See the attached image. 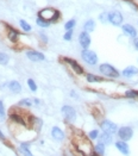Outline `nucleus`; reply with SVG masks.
Listing matches in <instances>:
<instances>
[{"mask_svg":"<svg viewBox=\"0 0 138 156\" xmlns=\"http://www.w3.org/2000/svg\"><path fill=\"white\" fill-rule=\"evenodd\" d=\"M89 141H91L89 138L87 139V138L84 137V136H81V137H75L74 143H75L78 150H80L82 155H88V156H89L91 152H92V150L94 149V148L92 147V144H91Z\"/></svg>","mask_w":138,"mask_h":156,"instance_id":"1","label":"nucleus"},{"mask_svg":"<svg viewBox=\"0 0 138 156\" xmlns=\"http://www.w3.org/2000/svg\"><path fill=\"white\" fill-rule=\"evenodd\" d=\"M38 17H41L42 19L49 22V23H54V22H57L58 18H60V12L55 9H51V7H45L43 10L39 11L38 13Z\"/></svg>","mask_w":138,"mask_h":156,"instance_id":"2","label":"nucleus"},{"mask_svg":"<svg viewBox=\"0 0 138 156\" xmlns=\"http://www.w3.org/2000/svg\"><path fill=\"white\" fill-rule=\"evenodd\" d=\"M81 57L82 60L87 63V64H91V66H94L98 63V56L94 51L89 50V49H84L82 52H81Z\"/></svg>","mask_w":138,"mask_h":156,"instance_id":"3","label":"nucleus"},{"mask_svg":"<svg viewBox=\"0 0 138 156\" xmlns=\"http://www.w3.org/2000/svg\"><path fill=\"white\" fill-rule=\"evenodd\" d=\"M61 111H62V114H63V117H64V119L67 122H69V123L75 122V119H76V111H75V109L73 106L64 105Z\"/></svg>","mask_w":138,"mask_h":156,"instance_id":"4","label":"nucleus"},{"mask_svg":"<svg viewBox=\"0 0 138 156\" xmlns=\"http://www.w3.org/2000/svg\"><path fill=\"white\" fill-rule=\"evenodd\" d=\"M99 70L101 71V74H104V75H106V76H108V77H118V76H119V71H118L113 66H111V64H108V63H102V64H100Z\"/></svg>","mask_w":138,"mask_h":156,"instance_id":"5","label":"nucleus"},{"mask_svg":"<svg viewBox=\"0 0 138 156\" xmlns=\"http://www.w3.org/2000/svg\"><path fill=\"white\" fill-rule=\"evenodd\" d=\"M118 137L120 138V141L127 142L133 137V130L131 126H121L118 129Z\"/></svg>","mask_w":138,"mask_h":156,"instance_id":"6","label":"nucleus"},{"mask_svg":"<svg viewBox=\"0 0 138 156\" xmlns=\"http://www.w3.org/2000/svg\"><path fill=\"white\" fill-rule=\"evenodd\" d=\"M100 128H101V130H102L104 132H107V133H111V135L118 132V129H119L115 123H113V122H111V120H108V119L102 120V122L100 123Z\"/></svg>","mask_w":138,"mask_h":156,"instance_id":"7","label":"nucleus"},{"mask_svg":"<svg viewBox=\"0 0 138 156\" xmlns=\"http://www.w3.org/2000/svg\"><path fill=\"white\" fill-rule=\"evenodd\" d=\"M108 22L112 25H114V26L121 25V23H123V16H121V13L118 12V11H113V12L108 13Z\"/></svg>","mask_w":138,"mask_h":156,"instance_id":"8","label":"nucleus"},{"mask_svg":"<svg viewBox=\"0 0 138 156\" xmlns=\"http://www.w3.org/2000/svg\"><path fill=\"white\" fill-rule=\"evenodd\" d=\"M63 61L65 62V63H68L69 66L72 67V69L76 73V74H79V75H81V74H84V68L75 61V60H73V58H69V57H64L63 58Z\"/></svg>","mask_w":138,"mask_h":156,"instance_id":"9","label":"nucleus"},{"mask_svg":"<svg viewBox=\"0 0 138 156\" xmlns=\"http://www.w3.org/2000/svg\"><path fill=\"white\" fill-rule=\"evenodd\" d=\"M79 42H80V45H81L84 49H88L89 45H91V42H92L89 34L86 32V31L81 32L80 36H79Z\"/></svg>","mask_w":138,"mask_h":156,"instance_id":"10","label":"nucleus"},{"mask_svg":"<svg viewBox=\"0 0 138 156\" xmlns=\"http://www.w3.org/2000/svg\"><path fill=\"white\" fill-rule=\"evenodd\" d=\"M26 56L28 58H30V61L32 62H38V61H42L44 60V55L39 51H35V50H29L26 51Z\"/></svg>","mask_w":138,"mask_h":156,"instance_id":"11","label":"nucleus"},{"mask_svg":"<svg viewBox=\"0 0 138 156\" xmlns=\"http://www.w3.org/2000/svg\"><path fill=\"white\" fill-rule=\"evenodd\" d=\"M115 148H117L123 155H125V156L130 155V148H129V144H127L126 142H124V141H117V142H115Z\"/></svg>","mask_w":138,"mask_h":156,"instance_id":"12","label":"nucleus"},{"mask_svg":"<svg viewBox=\"0 0 138 156\" xmlns=\"http://www.w3.org/2000/svg\"><path fill=\"white\" fill-rule=\"evenodd\" d=\"M51 136L55 141H58V142H62L64 139V132L58 126H54L51 129Z\"/></svg>","mask_w":138,"mask_h":156,"instance_id":"13","label":"nucleus"},{"mask_svg":"<svg viewBox=\"0 0 138 156\" xmlns=\"http://www.w3.org/2000/svg\"><path fill=\"white\" fill-rule=\"evenodd\" d=\"M121 29H123V32H124L126 36L132 37V38H136V37H137V30H136L132 25H130V24H124Z\"/></svg>","mask_w":138,"mask_h":156,"instance_id":"14","label":"nucleus"},{"mask_svg":"<svg viewBox=\"0 0 138 156\" xmlns=\"http://www.w3.org/2000/svg\"><path fill=\"white\" fill-rule=\"evenodd\" d=\"M137 74H138V68L134 67V66H129V67H126V68L123 70V73H121V75L125 76V77H132V76H134V75H137Z\"/></svg>","mask_w":138,"mask_h":156,"instance_id":"15","label":"nucleus"},{"mask_svg":"<svg viewBox=\"0 0 138 156\" xmlns=\"http://www.w3.org/2000/svg\"><path fill=\"white\" fill-rule=\"evenodd\" d=\"M10 119H12L15 123H17V124H20V125H23V126H25L26 125V122H25V119H24V117L23 116H20V114H18L17 112H10Z\"/></svg>","mask_w":138,"mask_h":156,"instance_id":"16","label":"nucleus"},{"mask_svg":"<svg viewBox=\"0 0 138 156\" xmlns=\"http://www.w3.org/2000/svg\"><path fill=\"white\" fill-rule=\"evenodd\" d=\"M99 139L101 143H104L105 145H108L113 142V138H112V135L111 133H107V132H102L100 136H99Z\"/></svg>","mask_w":138,"mask_h":156,"instance_id":"17","label":"nucleus"},{"mask_svg":"<svg viewBox=\"0 0 138 156\" xmlns=\"http://www.w3.org/2000/svg\"><path fill=\"white\" fill-rule=\"evenodd\" d=\"M18 37H19V34L17 30H15L13 28H9V38L11 42L16 43L18 41Z\"/></svg>","mask_w":138,"mask_h":156,"instance_id":"18","label":"nucleus"},{"mask_svg":"<svg viewBox=\"0 0 138 156\" xmlns=\"http://www.w3.org/2000/svg\"><path fill=\"white\" fill-rule=\"evenodd\" d=\"M9 87H10V90L13 92V93H19L20 91H22V86H20V84L18 82V81H11L10 84H9Z\"/></svg>","mask_w":138,"mask_h":156,"instance_id":"19","label":"nucleus"},{"mask_svg":"<svg viewBox=\"0 0 138 156\" xmlns=\"http://www.w3.org/2000/svg\"><path fill=\"white\" fill-rule=\"evenodd\" d=\"M19 151L24 155V156H33L31 154V151L29 150V143H22L19 147Z\"/></svg>","mask_w":138,"mask_h":156,"instance_id":"20","label":"nucleus"},{"mask_svg":"<svg viewBox=\"0 0 138 156\" xmlns=\"http://www.w3.org/2000/svg\"><path fill=\"white\" fill-rule=\"evenodd\" d=\"M84 29H85L86 32H92V31H94V29H95V23H94V20H93V19L87 20V22L85 23V25H84Z\"/></svg>","mask_w":138,"mask_h":156,"instance_id":"21","label":"nucleus"},{"mask_svg":"<svg viewBox=\"0 0 138 156\" xmlns=\"http://www.w3.org/2000/svg\"><path fill=\"white\" fill-rule=\"evenodd\" d=\"M86 79H87L88 82H101V81H104L102 77H100L98 75H94V74H87Z\"/></svg>","mask_w":138,"mask_h":156,"instance_id":"22","label":"nucleus"},{"mask_svg":"<svg viewBox=\"0 0 138 156\" xmlns=\"http://www.w3.org/2000/svg\"><path fill=\"white\" fill-rule=\"evenodd\" d=\"M94 152L98 154V155H100V156H104V155H105V144L101 143V142H99V143L94 147Z\"/></svg>","mask_w":138,"mask_h":156,"instance_id":"23","label":"nucleus"},{"mask_svg":"<svg viewBox=\"0 0 138 156\" xmlns=\"http://www.w3.org/2000/svg\"><path fill=\"white\" fill-rule=\"evenodd\" d=\"M36 23H37V25H38V26H41V28H49V25H50V23H49V22H46V20L42 19L41 17H38V18L36 19Z\"/></svg>","mask_w":138,"mask_h":156,"instance_id":"24","label":"nucleus"},{"mask_svg":"<svg viewBox=\"0 0 138 156\" xmlns=\"http://www.w3.org/2000/svg\"><path fill=\"white\" fill-rule=\"evenodd\" d=\"M125 97L127 98H131V99H134L138 97V91H134V90H127L125 92Z\"/></svg>","mask_w":138,"mask_h":156,"instance_id":"25","label":"nucleus"},{"mask_svg":"<svg viewBox=\"0 0 138 156\" xmlns=\"http://www.w3.org/2000/svg\"><path fill=\"white\" fill-rule=\"evenodd\" d=\"M99 130L98 129H94V130H92V131H89V133H88V138L91 139V141H94V139H97V138H99Z\"/></svg>","mask_w":138,"mask_h":156,"instance_id":"26","label":"nucleus"},{"mask_svg":"<svg viewBox=\"0 0 138 156\" xmlns=\"http://www.w3.org/2000/svg\"><path fill=\"white\" fill-rule=\"evenodd\" d=\"M32 122H33V124H32V128L35 129V130H41V128H42V120L39 119V118H33L32 119Z\"/></svg>","mask_w":138,"mask_h":156,"instance_id":"27","label":"nucleus"},{"mask_svg":"<svg viewBox=\"0 0 138 156\" xmlns=\"http://www.w3.org/2000/svg\"><path fill=\"white\" fill-rule=\"evenodd\" d=\"M9 60H10L9 55H6V54H4V52H0V64H3V66L7 64V63H9Z\"/></svg>","mask_w":138,"mask_h":156,"instance_id":"28","label":"nucleus"},{"mask_svg":"<svg viewBox=\"0 0 138 156\" xmlns=\"http://www.w3.org/2000/svg\"><path fill=\"white\" fill-rule=\"evenodd\" d=\"M5 119V107L3 100H0V122H3Z\"/></svg>","mask_w":138,"mask_h":156,"instance_id":"29","label":"nucleus"},{"mask_svg":"<svg viewBox=\"0 0 138 156\" xmlns=\"http://www.w3.org/2000/svg\"><path fill=\"white\" fill-rule=\"evenodd\" d=\"M32 104H33V101L32 100H30V99H23V100H20L19 101V106H28V107H30V106H32Z\"/></svg>","mask_w":138,"mask_h":156,"instance_id":"30","label":"nucleus"},{"mask_svg":"<svg viewBox=\"0 0 138 156\" xmlns=\"http://www.w3.org/2000/svg\"><path fill=\"white\" fill-rule=\"evenodd\" d=\"M74 26H75V20H74V19L68 20V22L64 24V28H65V30H67V31H68V30H72Z\"/></svg>","mask_w":138,"mask_h":156,"instance_id":"31","label":"nucleus"},{"mask_svg":"<svg viewBox=\"0 0 138 156\" xmlns=\"http://www.w3.org/2000/svg\"><path fill=\"white\" fill-rule=\"evenodd\" d=\"M20 26H22V29L24 30V31H26V32H29L30 30H31V26H30V24H28L24 19H20Z\"/></svg>","mask_w":138,"mask_h":156,"instance_id":"32","label":"nucleus"},{"mask_svg":"<svg viewBox=\"0 0 138 156\" xmlns=\"http://www.w3.org/2000/svg\"><path fill=\"white\" fill-rule=\"evenodd\" d=\"M28 86L30 87V90H31L32 92H36V91H37V85H36V82H35L32 79H29V80H28Z\"/></svg>","mask_w":138,"mask_h":156,"instance_id":"33","label":"nucleus"},{"mask_svg":"<svg viewBox=\"0 0 138 156\" xmlns=\"http://www.w3.org/2000/svg\"><path fill=\"white\" fill-rule=\"evenodd\" d=\"M72 37H73V30H68V31L64 34V36H63V38H64L65 41H70Z\"/></svg>","mask_w":138,"mask_h":156,"instance_id":"34","label":"nucleus"},{"mask_svg":"<svg viewBox=\"0 0 138 156\" xmlns=\"http://www.w3.org/2000/svg\"><path fill=\"white\" fill-rule=\"evenodd\" d=\"M100 20H101L102 23H106V22L108 20V13H102V15L100 16Z\"/></svg>","mask_w":138,"mask_h":156,"instance_id":"35","label":"nucleus"},{"mask_svg":"<svg viewBox=\"0 0 138 156\" xmlns=\"http://www.w3.org/2000/svg\"><path fill=\"white\" fill-rule=\"evenodd\" d=\"M133 47H134L136 50H138V37L133 38Z\"/></svg>","mask_w":138,"mask_h":156,"instance_id":"36","label":"nucleus"},{"mask_svg":"<svg viewBox=\"0 0 138 156\" xmlns=\"http://www.w3.org/2000/svg\"><path fill=\"white\" fill-rule=\"evenodd\" d=\"M39 36H41V38L43 39V42H44V43H46V42H48V38H46V36H45L44 34H41Z\"/></svg>","mask_w":138,"mask_h":156,"instance_id":"37","label":"nucleus"},{"mask_svg":"<svg viewBox=\"0 0 138 156\" xmlns=\"http://www.w3.org/2000/svg\"><path fill=\"white\" fill-rule=\"evenodd\" d=\"M0 138H1L3 141H5V139H6V138H5V136H4V133H3L1 131H0Z\"/></svg>","mask_w":138,"mask_h":156,"instance_id":"38","label":"nucleus"},{"mask_svg":"<svg viewBox=\"0 0 138 156\" xmlns=\"http://www.w3.org/2000/svg\"><path fill=\"white\" fill-rule=\"evenodd\" d=\"M33 104H36V105H38V104H39V99H37V98H35V99H33Z\"/></svg>","mask_w":138,"mask_h":156,"instance_id":"39","label":"nucleus"},{"mask_svg":"<svg viewBox=\"0 0 138 156\" xmlns=\"http://www.w3.org/2000/svg\"><path fill=\"white\" fill-rule=\"evenodd\" d=\"M89 156H100V155H98V154H95V152H93V154H91Z\"/></svg>","mask_w":138,"mask_h":156,"instance_id":"40","label":"nucleus"},{"mask_svg":"<svg viewBox=\"0 0 138 156\" xmlns=\"http://www.w3.org/2000/svg\"><path fill=\"white\" fill-rule=\"evenodd\" d=\"M125 1H131V0H125Z\"/></svg>","mask_w":138,"mask_h":156,"instance_id":"41","label":"nucleus"}]
</instances>
